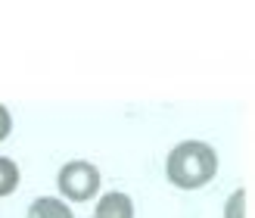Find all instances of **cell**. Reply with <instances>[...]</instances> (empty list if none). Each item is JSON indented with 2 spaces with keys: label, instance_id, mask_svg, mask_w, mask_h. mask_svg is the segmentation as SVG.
Masks as SVG:
<instances>
[{
  "label": "cell",
  "instance_id": "obj_4",
  "mask_svg": "<svg viewBox=\"0 0 255 218\" xmlns=\"http://www.w3.org/2000/svg\"><path fill=\"white\" fill-rule=\"evenodd\" d=\"M28 218H75L72 209L56 197H41L28 206Z\"/></svg>",
  "mask_w": 255,
  "mask_h": 218
},
{
  "label": "cell",
  "instance_id": "obj_6",
  "mask_svg": "<svg viewBox=\"0 0 255 218\" xmlns=\"http://www.w3.org/2000/svg\"><path fill=\"white\" fill-rule=\"evenodd\" d=\"M9 131H12V119H9L6 106H0V140H6V137H9Z\"/></svg>",
  "mask_w": 255,
  "mask_h": 218
},
{
  "label": "cell",
  "instance_id": "obj_2",
  "mask_svg": "<svg viewBox=\"0 0 255 218\" xmlns=\"http://www.w3.org/2000/svg\"><path fill=\"white\" fill-rule=\"evenodd\" d=\"M59 194L72 203H87L100 194V172L97 165L75 159L59 169Z\"/></svg>",
  "mask_w": 255,
  "mask_h": 218
},
{
  "label": "cell",
  "instance_id": "obj_1",
  "mask_svg": "<svg viewBox=\"0 0 255 218\" xmlns=\"http://www.w3.org/2000/svg\"><path fill=\"white\" fill-rule=\"evenodd\" d=\"M168 181L181 190H196L218 175V153L202 140H184L168 153Z\"/></svg>",
  "mask_w": 255,
  "mask_h": 218
},
{
  "label": "cell",
  "instance_id": "obj_5",
  "mask_svg": "<svg viewBox=\"0 0 255 218\" xmlns=\"http://www.w3.org/2000/svg\"><path fill=\"white\" fill-rule=\"evenodd\" d=\"M19 165L12 162V159H6V156H0V197H9L12 190L19 187Z\"/></svg>",
  "mask_w": 255,
  "mask_h": 218
},
{
  "label": "cell",
  "instance_id": "obj_3",
  "mask_svg": "<svg viewBox=\"0 0 255 218\" xmlns=\"http://www.w3.org/2000/svg\"><path fill=\"white\" fill-rule=\"evenodd\" d=\"M94 218H134V203H131V197H128V194L112 190V194L100 197Z\"/></svg>",
  "mask_w": 255,
  "mask_h": 218
}]
</instances>
